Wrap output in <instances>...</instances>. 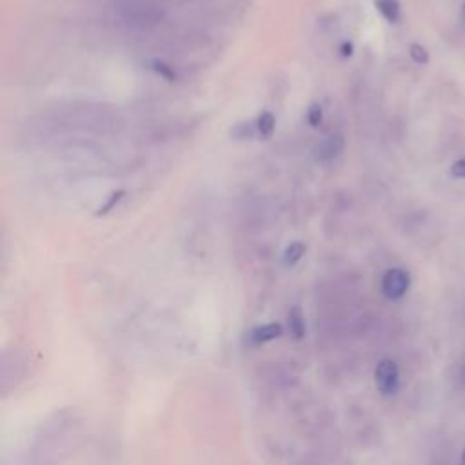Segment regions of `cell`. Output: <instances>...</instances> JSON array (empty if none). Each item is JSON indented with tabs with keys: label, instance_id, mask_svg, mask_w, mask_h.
<instances>
[{
	"label": "cell",
	"instance_id": "cell-1",
	"mask_svg": "<svg viewBox=\"0 0 465 465\" xmlns=\"http://www.w3.org/2000/svg\"><path fill=\"white\" fill-rule=\"evenodd\" d=\"M76 429H78V420L74 412L71 411L56 412V416L42 427V432L36 438L35 450H33L36 456V463L42 465V463L56 461L58 454L71 441V436L76 434Z\"/></svg>",
	"mask_w": 465,
	"mask_h": 465
},
{
	"label": "cell",
	"instance_id": "cell-2",
	"mask_svg": "<svg viewBox=\"0 0 465 465\" xmlns=\"http://www.w3.org/2000/svg\"><path fill=\"white\" fill-rule=\"evenodd\" d=\"M118 16L125 25L131 27H151L156 25L162 18V11L156 5L138 2V0H127L118 7Z\"/></svg>",
	"mask_w": 465,
	"mask_h": 465
},
{
	"label": "cell",
	"instance_id": "cell-3",
	"mask_svg": "<svg viewBox=\"0 0 465 465\" xmlns=\"http://www.w3.org/2000/svg\"><path fill=\"white\" fill-rule=\"evenodd\" d=\"M411 285V274L403 267H391L381 276V294L389 300H400L405 296Z\"/></svg>",
	"mask_w": 465,
	"mask_h": 465
},
{
	"label": "cell",
	"instance_id": "cell-4",
	"mask_svg": "<svg viewBox=\"0 0 465 465\" xmlns=\"http://www.w3.org/2000/svg\"><path fill=\"white\" fill-rule=\"evenodd\" d=\"M374 381H376V389L383 396L394 394L400 387V369H398L396 361L387 360V358L381 360L374 369Z\"/></svg>",
	"mask_w": 465,
	"mask_h": 465
},
{
	"label": "cell",
	"instance_id": "cell-5",
	"mask_svg": "<svg viewBox=\"0 0 465 465\" xmlns=\"http://www.w3.org/2000/svg\"><path fill=\"white\" fill-rule=\"evenodd\" d=\"M345 147V140L341 134H331L325 140H322L316 147V158L322 163H329L334 158H338L343 153Z\"/></svg>",
	"mask_w": 465,
	"mask_h": 465
},
{
	"label": "cell",
	"instance_id": "cell-6",
	"mask_svg": "<svg viewBox=\"0 0 465 465\" xmlns=\"http://www.w3.org/2000/svg\"><path fill=\"white\" fill-rule=\"evenodd\" d=\"M283 332V327L276 322L272 323H263V325H258L254 329L249 331V343L251 345H263L267 341H272L276 338H280Z\"/></svg>",
	"mask_w": 465,
	"mask_h": 465
},
{
	"label": "cell",
	"instance_id": "cell-7",
	"mask_svg": "<svg viewBox=\"0 0 465 465\" xmlns=\"http://www.w3.org/2000/svg\"><path fill=\"white\" fill-rule=\"evenodd\" d=\"M374 5L389 24H396L401 16V4L398 0H374Z\"/></svg>",
	"mask_w": 465,
	"mask_h": 465
},
{
	"label": "cell",
	"instance_id": "cell-8",
	"mask_svg": "<svg viewBox=\"0 0 465 465\" xmlns=\"http://www.w3.org/2000/svg\"><path fill=\"white\" fill-rule=\"evenodd\" d=\"M254 124H256V133H258V136H262V138H265V140L272 136L274 127H276V120H274L272 113H269V111L260 113Z\"/></svg>",
	"mask_w": 465,
	"mask_h": 465
},
{
	"label": "cell",
	"instance_id": "cell-9",
	"mask_svg": "<svg viewBox=\"0 0 465 465\" xmlns=\"http://www.w3.org/2000/svg\"><path fill=\"white\" fill-rule=\"evenodd\" d=\"M289 329L294 334V338H298V340L303 338V334H305V320H303L302 309L298 305L289 311Z\"/></svg>",
	"mask_w": 465,
	"mask_h": 465
},
{
	"label": "cell",
	"instance_id": "cell-10",
	"mask_svg": "<svg viewBox=\"0 0 465 465\" xmlns=\"http://www.w3.org/2000/svg\"><path fill=\"white\" fill-rule=\"evenodd\" d=\"M305 254V243L303 242H292L291 245L285 247L283 251V263L289 267V265H294L302 260V256Z\"/></svg>",
	"mask_w": 465,
	"mask_h": 465
},
{
	"label": "cell",
	"instance_id": "cell-11",
	"mask_svg": "<svg viewBox=\"0 0 465 465\" xmlns=\"http://www.w3.org/2000/svg\"><path fill=\"white\" fill-rule=\"evenodd\" d=\"M256 133V124H249V122H242V124H236L232 129H231V136L234 140H245V138H252Z\"/></svg>",
	"mask_w": 465,
	"mask_h": 465
},
{
	"label": "cell",
	"instance_id": "cell-12",
	"mask_svg": "<svg viewBox=\"0 0 465 465\" xmlns=\"http://www.w3.org/2000/svg\"><path fill=\"white\" fill-rule=\"evenodd\" d=\"M305 118H307V124H309L311 127H318V125L322 124V120H323V111H322V107H320L318 104H312V105L307 109Z\"/></svg>",
	"mask_w": 465,
	"mask_h": 465
},
{
	"label": "cell",
	"instance_id": "cell-13",
	"mask_svg": "<svg viewBox=\"0 0 465 465\" xmlns=\"http://www.w3.org/2000/svg\"><path fill=\"white\" fill-rule=\"evenodd\" d=\"M409 53H411V58L416 62V64H427L429 62V53L423 45L420 44H411L409 45Z\"/></svg>",
	"mask_w": 465,
	"mask_h": 465
},
{
	"label": "cell",
	"instance_id": "cell-14",
	"mask_svg": "<svg viewBox=\"0 0 465 465\" xmlns=\"http://www.w3.org/2000/svg\"><path fill=\"white\" fill-rule=\"evenodd\" d=\"M122 198H124V191L113 193V194H111V198H109V200H107V202L98 209V213H96V214H107V213H109V211H111V209H113V207L122 200Z\"/></svg>",
	"mask_w": 465,
	"mask_h": 465
},
{
	"label": "cell",
	"instance_id": "cell-15",
	"mask_svg": "<svg viewBox=\"0 0 465 465\" xmlns=\"http://www.w3.org/2000/svg\"><path fill=\"white\" fill-rule=\"evenodd\" d=\"M450 174L454 178H465V158H460L450 165Z\"/></svg>",
	"mask_w": 465,
	"mask_h": 465
},
{
	"label": "cell",
	"instance_id": "cell-16",
	"mask_svg": "<svg viewBox=\"0 0 465 465\" xmlns=\"http://www.w3.org/2000/svg\"><path fill=\"white\" fill-rule=\"evenodd\" d=\"M158 67H156V71L160 73V74H163L165 78H169V80H173L174 78V73L169 69V65H165V64H156Z\"/></svg>",
	"mask_w": 465,
	"mask_h": 465
},
{
	"label": "cell",
	"instance_id": "cell-17",
	"mask_svg": "<svg viewBox=\"0 0 465 465\" xmlns=\"http://www.w3.org/2000/svg\"><path fill=\"white\" fill-rule=\"evenodd\" d=\"M341 54H343V56H351V54H352V44L345 42V44L341 45Z\"/></svg>",
	"mask_w": 465,
	"mask_h": 465
},
{
	"label": "cell",
	"instance_id": "cell-18",
	"mask_svg": "<svg viewBox=\"0 0 465 465\" xmlns=\"http://www.w3.org/2000/svg\"><path fill=\"white\" fill-rule=\"evenodd\" d=\"M461 24H463V27H465V2H463V5H461Z\"/></svg>",
	"mask_w": 465,
	"mask_h": 465
},
{
	"label": "cell",
	"instance_id": "cell-19",
	"mask_svg": "<svg viewBox=\"0 0 465 465\" xmlns=\"http://www.w3.org/2000/svg\"><path fill=\"white\" fill-rule=\"evenodd\" d=\"M460 465H465V449H463V452H461V460H460Z\"/></svg>",
	"mask_w": 465,
	"mask_h": 465
}]
</instances>
